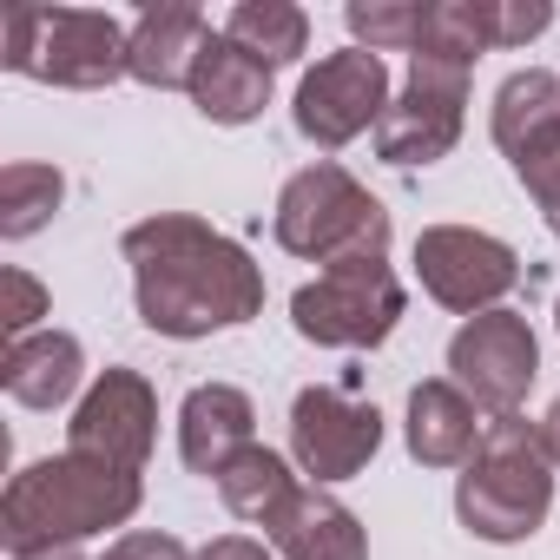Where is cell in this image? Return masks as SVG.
<instances>
[{"label": "cell", "mask_w": 560, "mask_h": 560, "mask_svg": "<svg viewBox=\"0 0 560 560\" xmlns=\"http://www.w3.org/2000/svg\"><path fill=\"white\" fill-rule=\"evenodd\" d=\"M198 560H277L264 540H250V534H224V540H211Z\"/></svg>", "instance_id": "26"}, {"label": "cell", "mask_w": 560, "mask_h": 560, "mask_svg": "<svg viewBox=\"0 0 560 560\" xmlns=\"http://www.w3.org/2000/svg\"><path fill=\"white\" fill-rule=\"evenodd\" d=\"M540 448H547V462L560 468V402L547 409V422H540Z\"/></svg>", "instance_id": "27"}, {"label": "cell", "mask_w": 560, "mask_h": 560, "mask_svg": "<svg viewBox=\"0 0 560 560\" xmlns=\"http://www.w3.org/2000/svg\"><path fill=\"white\" fill-rule=\"evenodd\" d=\"M47 317V291L27 270H0V324H8V343L34 337V324Z\"/></svg>", "instance_id": "24"}, {"label": "cell", "mask_w": 560, "mask_h": 560, "mask_svg": "<svg viewBox=\"0 0 560 560\" xmlns=\"http://www.w3.org/2000/svg\"><path fill=\"white\" fill-rule=\"evenodd\" d=\"M277 244L298 250V257H317L324 270L343 257H383L389 250V211L343 165L317 159L277 198Z\"/></svg>", "instance_id": "5"}, {"label": "cell", "mask_w": 560, "mask_h": 560, "mask_svg": "<svg viewBox=\"0 0 560 560\" xmlns=\"http://www.w3.org/2000/svg\"><path fill=\"white\" fill-rule=\"evenodd\" d=\"M185 93L198 100V113L211 126H250L270 106V67L250 47H237L231 34H211L198 47V67H191V86Z\"/></svg>", "instance_id": "14"}, {"label": "cell", "mask_w": 560, "mask_h": 560, "mask_svg": "<svg viewBox=\"0 0 560 560\" xmlns=\"http://www.w3.org/2000/svg\"><path fill=\"white\" fill-rule=\"evenodd\" d=\"M462 106H468V67L416 54L402 100H389V113L376 126V152L389 165H435V159H448L455 139H462Z\"/></svg>", "instance_id": "10"}, {"label": "cell", "mask_w": 560, "mask_h": 560, "mask_svg": "<svg viewBox=\"0 0 560 560\" xmlns=\"http://www.w3.org/2000/svg\"><path fill=\"white\" fill-rule=\"evenodd\" d=\"M8 67L47 86H113L132 73V34L100 8H8Z\"/></svg>", "instance_id": "4"}, {"label": "cell", "mask_w": 560, "mask_h": 560, "mask_svg": "<svg viewBox=\"0 0 560 560\" xmlns=\"http://www.w3.org/2000/svg\"><path fill=\"white\" fill-rule=\"evenodd\" d=\"M152 422H159L152 383H145L139 370H106V376L86 389V402L73 409V422H67V448L139 475L145 455H152Z\"/></svg>", "instance_id": "13"}, {"label": "cell", "mask_w": 560, "mask_h": 560, "mask_svg": "<svg viewBox=\"0 0 560 560\" xmlns=\"http://www.w3.org/2000/svg\"><path fill=\"white\" fill-rule=\"evenodd\" d=\"M298 488H304V481L291 475V462L277 455V448H264V442H250V448H244V455H237V462L218 475V494H224V508H231L237 521H257V527H264L277 508H284Z\"/></svg>", "instance_id": "20"}, {"label": "cell", "mask_w": 560, "mask_h": 560, "mask_svg": "<svg viewBox=\"0 0 560 560\" xmlns=\"http://www.w3.org/2000/svg\"><path fill=\"white\" fill-rule=\"evenodd\" d=\"M250 422H257V409H250L244 389H231V383H205V389H191L185 409H178V448H185V462H191L198 475L218 481V475L257 442Z\"/></svg>", "instance_id": "16"}, {"label": "cell", "mask_w": 560, "mask_h": 560, "mask_svg": "<svg viewBox=\"0 0 560 560\" xmlns=\"http://www.w3.org/2000/svg\"><path fill=\"white\" fill-rule=\"evenodd\" d=\"M126 264H132V291L139 317L159 337H211L231 324H250L264 311V277L244 257L237 237L211 231L205 218L159 211L126 231Z\"/></svg>", "instance_id": "1"}, {"label": "cell", "mask_w": 560, "mask_h": 560, "mask_svg": "<svg viewBox=\"0 0 560 560\" xmlns=\"http://www.w3.org/2000/svg\"><path fill=\"white\" fill-rule=\"evenodd\" d=\"M383 113H389V67L370 47L324 54L298 86V132L311 145H324V152H337L357 132L383 126Z\"/></svg>", "instance_id": "8"}, {"label": "cell", "mask_w": 560, "mask_h": 560, "mask_svg": "<svg viewBox=\"0 0 560 560\" xmlns=\"http://www.w3.org/2000/svg\"><path fill=\"white\" fill-rule=\"evenodd\" d=\"M291 448H298L311 488L350 481L383 448V416H376V402H357L350 383L343 389H304L291 402Z\"/></svg>", "instance_id": "12"}, {"label": "cell", "mask_w": 560, "mask_h": 560, "mask_svg": "<svg viewBox=\"0 0 560 560\" xmlns=\"http://www.w3.org/2000/svg\"><path fill=\"white\" fill-rule=\"evenodd\" d=\"M547 468L553 462L540 448V429L527 416H494V422H481V442L462 462L455 514L481 540H527L553 508V475Z\"/></svg>", "instance_id": "3"}, {"label": "cell", "mask_w": 560, "mask_h": 560, "mask_svg": "<svg viewBox=\"0 0 560 560\" xmlns=\"http://www.w3.org/2000/svg\"><path fill=\"white\" fill-rule=\"evenodd\" d=\"M422 0H350V34L370 54H416L422 47Z\"/></svg>", "instance_id": "23"}, {"label": "cell", "mask_w": 560, "mask_h": 560, "mask_svg": "<svg viewBox=\"0 0 560 560\" xmlns=\"http://www.w3.org/2000/svg\"><path fill=\"white\" fill-rule=\"evenodd\" d=\"M475 442H481V422L455 383H416L409 389V455L422 468H455L475 455Z\"/></svg>", "instance_id": "19"}, {"label": "cell", "mask_w": 560, "mask_h": 560, "mask_svg": "<svg viewBox=\"0 0 560 560\" xmlns=\"http://www.w3.org/2000/svg\"><path fill=\"white\" fill-rule=\"evenodd\" d=\"M448 370H455V389H462V396H475V402L494 409V416H514L521 396H527L534 376H540V350H534L527 317H514V311H481V317H468V324L455 330V343H448Z\"/></svg>", "instance_id": "11"}, {"label": "cell", "mask_w": 560, "mask_h": 560, "mask_svg": "<svg viewBox=\"0 0 560 560\" xmlns=\"http://www.w3.org/2000/svg\"><path fill=\"white\" fill-rule=\"evenodd\" d=\"M264 534L284 560H370V540H363L357 514L343 501H330L324 488H298L264 521Z\"/></svg>", "instance_id": "15"}, {"label": "cell", "mask_w": 560, "mask_h": 560, "mask_svg": "<svg viewBox=\"0 0 560 560\" xmlns=\"http://www.w3.org/2000/svg\"><path fill=\"white\" fill-rule=\"evenodd\" d=\"M211 40V21L185 0H165V8H145L132 27V80L139 86H191L198 47Z\"/></svg>", "instance_id": "17"}, {"label": "cell", "mask_w": 560, "mask_h": 560, "mask_svg": "<svg viewBox=\"0 0 560 560\" xmlns=\"http://www.w3.org/2000/svg\"><path fill=\"white\" fill-rule=\"evenodd\" d=\"M224 34L237 47H250L270 73L291 67L311 47V21H304V8H291V0H237L231 21H224Z\"/></svg>", "instance_id": "21"}, {"label": "cell", "mask_w": 560, "mask_h": 560, "mask_svg": "<svg viewBox=\"0 0 560 560\" xmlns=\"http://www.w3.org/2000/svg\"><path fill=\"white\" fill-rule=\"evenodd\" d=\"M416 277L422 291L442 304V311H462V317H481L494 311L514 284H521V257L488 237V231H468V224H429L416 237Z\"/></svg>", "instance_id": "7"}, {"label": "cell", "mask_w": 560, "mask_h": 560, "mask_svg": "<svg viewBox=\"0 0 560 560\" xmlns=\"http://www.w3.org/2000/svg\"><path fill=\"white\" fill-rule=\"evenodd\" d=\"M494 145L508 152L514 178L540 198L547 218H560V80L527 67L508 73L494 93Z\"/></svg>", "instance_id": "9"}, {"label": "cell", "mask_w": 560, "mask_h": 560, "mask_svg": "<svg viewBox=\"0 0 560 560\" xmlns=\"http://www.w3.org/2000/svg\"><path fill=\"white\" fill-rule=\"evenodd\" d=\"M139 508V475L93 462V455H47L34 468H21L0 494V540L14 553L34 547H73L86 534H106L119 521H132Z\"/></svg>", "instance_id": "2"}, {"label": "cell", "mask_w": 560, "mask_h": 560, "mask_svg": "<svg viewBox=\"0 0 560 560\" xmlns=\"http://www.w3.org/2000/svg\"><path fill=\"white\" fill-rule=\"evenodd\" d=\"M100 560H198V553H185V540H172V534H126Z\"/></svg>", "instance_id": "25"}, {"label": "cell", "mask_w": 560, "mask_h": 560, "mask_svg": "<svg viewBox=\"0 0 560 560\" xmlns=\"http://www.w3.org/2000/svg\"><path fill=\"white\" fill-rule=\"evenodd\" d=\"M67 198V178L54 165H8L0 172V237H34Z\"/></svg>", "instance_id": "22"}, {"label": "cell", "mask_w": 560, "mask_h": 560, "mask_svg": "<svg viewBox=\"0 0 560 560\" xmlns=\"http://www.w3.org/2000/svg\"><path fill=\"white\" fill-rule=\"evenodd\" d=\"M80 343L67 330H34L21 343H8V363H0V389H8L21 409H60L80 389Z\"/></svg>", "instance_id": "18"}, {"label": "cell", "mask_w": 560, "mask_h": 560, "mask_svg": "<svg viewBox=\"0 0 560 560\" xmlns=\"http://www.w3.org/2000/svg\"><path fill=\"white\" fill-rule=\"evenodd\" d=\"M14 560H86L80 547H34V553H14Z\"/></svg>", "instance_id": "28"}, {"label": "cell", "mask_w": 560, "mask_h": 560, "mask_svg": "<svg viewBox=\"0 0 560 560\" xmlns=\"http://www.w3.org/2000/svg\"><path fill=\"white\" fill-rule=\"evenodd\" d=\"M396 317H402V284H396L389 257H343L291 298L298 337L330 343V350H376L389 343Z\"/></svg>", "instance_id": "6"}]
</instances>
